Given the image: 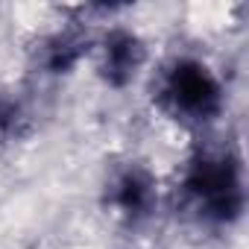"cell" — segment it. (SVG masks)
I'll return each mask as SVG.
<instances>
[{"label":"cell","instance_id":"1","mask_svg":"<svg viewBox=\"0 0 249 249\" xmlns=\"http://www.w3.org/2000/svg\"><path fill=\"white\" fill-rule=\"evenodd\" d=\"M167 97L176 111L202 117L217 106V85L199 65H182L167 82Z\"/></svg>","mask_w":249,"mask_h":249},{"label":"cell","instance_id":"2","mask_svg":"<svg viewBox=\"0 0 249 249\" xmlns=\"http://www.w3.org/2000/svg\"><path fill=\"white\" fill-rule=\"evenodd\" d=\"M135 65H138V44L129 36H117L108 44V71H111V76L114 73L129 76V73H135Z\"/></svg>","mask_w":249,"mask_h":249},{"label":"cell","instance_id":"3","mask_svg":"<svg viewBox=\"0 0 249 249\" xmlns=\"http://www.w3.org/2000/svg\"><path fill=\"white\" fill-rule=\"evenodd\" d=\"M120 202L126 208H141L147 202V182H141L135 176H126L120 182Z\"/></svg>","mask_w":249,"mask_h":249}]
</instances>
